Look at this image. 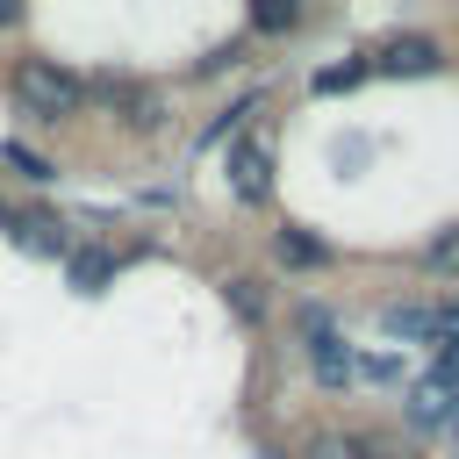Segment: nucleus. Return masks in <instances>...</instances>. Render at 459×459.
Instances as JSON below:
<instances>
[{
  "label": "nucleus",
  "instance_id": "0eeeda50",
  "mask_svg": "<svg viewBox=\"0 0 459 459\" xmlns=\"http://www.w3.org/2000/svg\"><path fill=\"white\" fill-rule=\"evenodd\" d=\"M14 237H22L29 251H50V258H57V251H72V244H65V222H57V215H14Z\"/></svg>",
  "mask_w": 459,
  "mask_h": 459
},
{
  "label": "nucleus",
  "instance_id": "4468645a",
  "mask_svg": "<svg viewBox=\"0 0 459 459\" xmlns=\"http://www.w3.org/2000/svg\"><path fill=\"white\" fill-rule=\"evenodd\" d=\"M308 459H373V452H366V437H337V430H330V437L308 445Z\"/></svg>",
  "mask_w": 459,
  "mask_h": 459
},
{
  "label": "nucleus",
  "instance_id": "7ed1b4c3",
  "mask_svg": "<svg viewBox=\"0 0 459 459\" xmlns=\"http://www.w3.org/2000/svg\"><path fill=\"white\" fill-rule=\"evenodd\" d=\"M308 359H316V380H323V387H344V380H351V351L330 337V323H323L316 308H308Z\"/></svg>",
  "mask_w": 459,
  "mask_h": 459
},
{
  "label": "nucleus",
  "instance_id": "20e7f679",
  "mask_svg": "<svg viewBox=\"0 0 459 459\" xmlns=\"http://www.w3.org/2000/svg\"><path fill=\"white\" fill-rule=\"evenodd\" d=\"M100 93L122 108V122H129V129H158V122H165V100H158L151 86H129V79H100Z\"/></svg>",
  "mask_w": 459,
  "mask_h": 459
},
{
  "label": "nucleus",
  "instance_id": "f257e3e1",
  "mask_svg": "<svg viewBox=\"0 0 459 459\" xmlns=\"http://www.w3.org/2000/svg\"><path fill=\"white\" fill-rule=\"evenodd\" d=\"M14 93H22V100H29V115H43V122H72V115L86 108V79H79V72H65L57 57H22Z\"/></svg>",
  "mask_w": 459,
  "mask_h": 459
},
{
  "label": "nucleus",
  "instance_id": "423d86ee",
  "mask_svg": "<svg viewBox=\"0 0 459 459\" xmlns=\"http://www.w3.org/2000/svg\"><path fill=\"white\" fill-rule=\"evenodd\" d=\"M380 72H437V43L430 36H394L380 50Z\"/></svg>",
  "mask_w": 459,
  "mask_h": 459
},
{
  "label": "nucleus",
  "instance_id": "ddd939ff",
  "mask_svg": "<svg viewBox=\"0 0 459 459\" xmlns=\"http://www.w3.org/2000/svg\"><path fill=\"white\" fill-rule=\"evenodd\" d=\"M380 323H387L394 337H430V330H437V316H423V308H387Z\"/></svg>",
  "mask_w": 459,
  "mask_h": 459
},
{
  "label": "nucleus",
  "instance_id": "aec40b11",
  "mask_svg": "<svg viewBox=\"0 0 459 459\" xmlns=\"http://www.w3.org/2000/svg\"><path fill=\"white\" fill-rule=\"evenodd\" d=\"M452 437H459V416H452Z\"/></svg>",
  "mask_w": 459,
  "mask_h": 459
},
{
  "label": "nucleus",
  "instance_id": "f8f14e48",
  "mask_svg": "<svg viewBox=\"0 0 459 459\" xmlns=\"http://www.w3.org/2000/svg\"><path fill=\"white\" fill-rule=\"evenodd\" d=\"M230 308H237L244 323H265V294H258V280H230Z\"/></svg>",
  "mask_w": 459,
  "mask_h": 459
},
{
  "label": "nucleus",
  "instance_id": "a211bd4d",
  "mask_svg": "<svg viewBox=\"0 0 459 459\" xmlns=\"http://www.w3.org/2000/svg\"><path fill=\"white\" fill-rule=\"evenodd\" d=\"M366 452H373V459H409V452H394V445H366Z\"/></svg>",
  "mask_w": 459,
  "mask_h": 459
},
{
  "label": "nucleus",
  "instance_id": "2eb2a0df",
  "mask_svg": "<svg viewBox=\"0 0 459 459\" xmlns=\"http://www.w3.org/2000/svg\"><path fill=\"white\" fill-rule=\"evenodd\" d=\"M294 22H301V7H251V29H265V36H280Z\"/></svg>",
  "mask_w": 459,
  "mask_h": 459
},
{
  "label": "nucleus",
  "instance_id": "9b49d317",
  "mask_svg": "<svg viewBox=\"0 0 459 459\" xmlns=\"http://www.w3.org/2000/svg\"><path fill=\"white\" fill-rule=\"evenodd\" d=\"M0 158H7L14 172H29V179H57V172H50V158H43V151H29V143H0Z\"/></svg>",
  "mask_w": 459,
  "mask_h": 459
},
{
  "label": "nucleus",
  "instance_id": "1a4fd4ad",
  "mask_svg": "<svg viewBox=\"0 0 459 459\" xmlns=\"http://www.w3.org/2000/svg\"><path fill=\"white\" fill-rule=\"evenodd\" d=\"M115 273V258L108 251H72V287H100Z\"/></svg>",
  "mask_w": 459,
  "mask_h": 459
},
{
  "label": "nucleus",
  "instance_id": "6ab92c4d",
  "mask_svg": "<svg viewBox=\"0 0 459 459\" xmlns=\"http://www.w3.org/2000/svg\"><path fill=\"white\" fill-rule=\"evenodd\" d=\"M0 230H14V215H7V201H0Z\"/></svg>",
  "mask_w": 459,
  "mask_h": 459
},
{
  "label": "nucleus",
  "instance_id": "39448f33",
  "mask_svg": "<svg viewBox=\"0 0 459 459\" xmlns=\"http://www.w3.org/2000/svg\"><path fill=\"white\" fill-rule=\"evenodd\" d=\"M409 416H416V423H452V416H459V387H452V380H437V373H430V380H416Z\"/></svg>",
  "mask_w": 459,
  "mask_h": 459
},
{
  "label": "nucleus",
  "instance_id": "9d476101",
  "mask_svg": "<svg viewBox=\"0 0 459 459\" xmlns=\"http://www.w3.org/2000/svg\"><path fill=\"white\" fill-rule=\"evenodd\" d=\"M373 65L366 57H351V65H330V72H316V93H344V86H359Z\"/></svg>",
  "mask_w": 459,
  "mask_h": 459
},
{
  "label": "nucleus",
  "instance_id": "f03ea898",
  "mask_svg": "<svg viewBox=\"0 0 459 459\" xmlns=\"http://www.w3.org/2000/svg\"><path fill=\"white\" fill-rule=\"evenodd\" d=\"M230 194L237 201H265L273 194V151H265V136H237L230 143Z\"/></svg>",
  "mask_w": 459,
  "mask_h": 459
},
{
  "label": "nucleus",
  "instance_id": "6e6552de",
  "mask_svg": "<svg viewBox=\"0 0 459 459\" xmlns=\"http://www.w3.org/2000/svg\"><path fill=\"white\" fill-rule=\"evenodd\" d=\"M273 251H280V265H323V258H330V244H316L308 230H280Z\"/></svg>",
  "mask_w": 459,
  "mask_h": 459
},
{
  "label": "nucleus",
  "instance_id": "f3484780",
  "mask_svg": "<svg viewBox=\"0 0 459 459\" xmlns=\"http://www.w3.org/2000/svg\"><path fill=\"white\" fill-rule=\"evenodd\" d=\"M14 22H22V7H7V0H0V29H14Z\"/></svg>",
  "mask_w": 459,
  "mask_h": 459
},
{
  "label": "nucleus",
  "instance_id": "dca6fc26",
  "mask_svg": "<svg viewBox=\"0 0 459 459\" xmlns=\"http://www.w3.org/2000/svg\"><path fill=\"white\" fill-rule=\"evenodd\" d=\"M430 265H437V273H445V265H459V230H452V237H437V244H430Z\"/></svg>",
  "mask_w": 459,
  "mask_h": 459
}]
</instances>
